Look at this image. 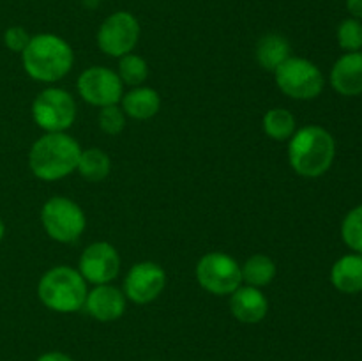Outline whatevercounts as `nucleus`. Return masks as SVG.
Instances as JSON below:
<instances>
[{
    "label": "nucleus",
    "instance_id": "nucleus-1",
    "mask_svg": "<svg viewBox=\"0 0 362 361\" xmlns=\"http://www.w3.org/2000/svg\"><path fill=\"white\" fill-rule=\"evenodd\" d=\"M23 69L32 80L49 84L62 80L71 71L74 55L66 39L55 34H37L30 38L21 52Z\"/></svg>",
    "mask_w": 362,
    "mask_h": 361
},
{
    "label": "nucleus",
    "instance_id": "nucleus-2",
    "mask_svg": "<svg viewBox=\"0 0 362 361\" xmlns=\"http://www.w3.org/2000/svg\"><path fill=\"white\" fill-rule=\"evenodd\" d=\"M81 147L67 133H46L34 142L28 152V166L41 180H59L78 166Z\"/></svg>",
    "mask_w": 362,
    "mask_h": 361
},
{
    "label": "nucleus",
    "instance_id": "nucleus-3",
    "mask_svg": "<svg viewBox=\"0 0 362 361\" xmlns=\"http://www.w3.org/2000/svg\"><path fill=\"white\" fill-rule=\"evenodd\" d=\"M334 156V138L320 126L300 127L288 142L290 166L303 177L324 176L332 166Z\"/></svg>",
    "mask_w": 362,
    "mask_h": 361
},
{
    "label": "nucleus",
    "instance_id": "nucleus-4",
    "mask_svg": "<svg viewBox=\"0 0 362 361\" xmlns=\"http://www.w3.org/2000/svg\"><path fill=\"white\" fill-rule=\"evenodd\" d=\"M87 282L78 269L57 265L41 276L37 296L46 308L59 314H74L81 310L87 299Z\"/></svg>",
    "mask_w": 362,
    "mask_h": 361
},
{
    "label": "nucleus",
    "instance_id": "nucleus-5",
    "mask_svg": "<svg viewBox=\"0 0 362 361\" xmlns=\"http://www.w3.org/2000/svg\"><path fill=\"white\" fill-rule=\"evenodd\" d=\"M279 91L288 98L310 101L318 98L324 91V74L320 67L303 57H290L274 71Z\"/></svg>",
    "mask_w": 362,
    "mask_h": 361
},
{
    "label": "nucleus",
    "instance_id": "nucleus-6",
    "mask_svg": "<svg viewBox=\"0 0 362 361\" xmlns=\"http://www.w3.org/2000/svg\"><path fill=\"white\" fill-rule=\"evenodd\" d=\"M41 223L46 234L59 243H74L83 234L87 219L80 205L67 197H52L41 209Z\"/></svg>",
    "mask_w": 362,
    "mask_h": 361
},
{
    "label": "nucleus",
    "instance_id": "nucleus-7",
    "mask_svg": "<svg viewBox=\"0 0 362 361\" xmlns=\"http://www.w3.org/2000/svg\"><path fill=\"white\" fill-rule=\"evenodd\" d=\"M32 117L46 133H64L76 119V103L64 88H45L32 103Z\"/></svg>",
    "mask_w": 362,
    "mask_h": 361
},
{
    "label": "nucleus",
    "instance_id": "nucleus-8",
    "mask_svg": "<svg viewBox=\"0 0 362 361\" xmlns=\"http://www.w3.org/2000/svg\"><path fill=\"white\" fill-rule=\"evenodd\" d=\"M197 280L207 292L214 296H226L239 289L243 275L235 258L223 251H211L198 260Z\"/></svg>",
    "mask_w": 362,
    "mask_h": 361
},
{
    "label": "nucleus",
    "instance_id": "nucleus-9",
    "mask_svg": "<svg viewBox=\"0 0 362 361\" xmlns=\"http://www.w3.org/2000/svg\"><path fill=\"white\" fill-rule=\"evenodd\" d=\"M140 39V23L134 14L127 11H117L110 14L98 30V46L105 55L120 57L134 50Z\"/></svg>",
    "mask_w": 362,
    "mask_h": 361
},
{
    "label": "nucleus",
    "instance_id": "nucleus-10",
    "mask_svg": "<svg viewBox=\"0 0 362 361\" xmlns=\"http://www.w3.org/2000/svg\"><path fill=\"white\" fill-rule=\"evenodd\" d=\"M76 88L83 101L99 108L117 105L124 96V84L119 74L105 66H92L85 69L78 78Z\"/></svg>",
    "mask_w": 362,
    "mask_h": 361
},
{
    "label": "nucleus",
    "instance_id": "nucleus-11",
    "mask_svg": "<svg viewBox=\"0 0 362 361\" xmlns=\"http://www.w3.org/2000/svg\"><path fill=\"white\" fill-rule=\"evenodd\" d=\"M166 287V273L151 260L138 262L127 271L124 280V296L136 304H147L158 299Z\"/></svg>",
    "mask_w": 362,
    "mask_h": 361
},
{
    "label": "nucleus",
    "instance_id": "nucleus-12",
    "mask_svg": "<svg viewBox=\"0 0 362 361\" xmlns=\"http://www.w3.org/2000/svg\"><path fill=\"white\" fill-rule=\"evenodd\" d=\"M78 271L94 285H105L115 280L120 273V257L115 246L106 241L88 244L80 257Z\"/></svg>",
    "mask_w": 362,
    "mask_h": 361
},
{
    "label": "nucleus",
    "instance_id": "nucleus-13",
    "mask_svg": "<svg viewBox=\"0 0 362 361\" xmlns=\"http://www.w3.org/2000/svg\"><path fill=\"white\" fill-rule=\"evenodd\" d=\"M85 308L88 315L99 322L117 321L126 311V296L120 289L105 283V285H95L90 292H87Z\"/></svg>",
    "mask_w": 362,
    "mask_h": 361
},
{
    "label": "nucleus",
    "instance_id": "nucleus-14",
    "mask_svg": "<svg viewBox=\"0 0 362 361\" xmlns=\"http://www.w3.org/2000/svg\"><path fill=\"white\" fill-rule=\"evenodd\" d=\"M230 311L243 324H258L269 311V301L257 287H239L230 294Z\"/></svg>",
    "mask_w": 362,
    "mask_h": 361
},
{
    "label": "nucleus",
    "instance_id": "nucleus-15",
    "mask_svg": "<svg viewBox=\"0 0 362 361\" xmlns=\"http://www.w3.org/2000/svg\"><path fill=\"white\" fill-rule=\"evenodd\" d=\"M331 85L341 96L362 94V52H350L339 57L331 69Z\"/></svg>",
    "mask_w": 362,
    "mask_h": 361
},
{
    "label": "nucleus",
    "instance_id": "nucleus-16",
    "mask_svg": "<svg viewBox=\"0 0 362 361\" xmlns=\"http://www.w3.org/2000/svg\"><path fill=\"white\" fill-rule=\"evenodd\" d=\"M331 283L343 294L362 292V255H343L331 269Z\"/></svg>",
    "mask_w": 362,
    "mask_h": 361
},
{
    "label": "nucleus",
    "instance_id": "nucleus-17",
    "mask_svg": "<svg viewBox=\"0 0 362 361\" xmlns=\"http://www.w3.org/2000/svg\"><path fill=\"white\" fill-rule=\"evenodd\" d=\"M122 112L138 120L152 119L161 108L158 91L151 87H134L122 96Z\"/></svg>",
    "mask_w": 362,
    "mask_h": 361
},
{
    "label": "nucleus",
    "instance_id": "nucleus-18",
    "mask_svg": "<svg viewBox=\"0 0 362 361\" xmlns=\"http://www.w3.org/2000/svg\"><path fill=\"white\" fill-rule=\"evenodd\" d=\"M290 57H292V48H290V42L285 35L271 32V34H265L258 41L257 60L262 69L274 73Z\"/></svg>",
    "mask_w": 362,
    "mask_h": 361
},
{
    "label": "nucleus",
    "instance_id": "nucleus-19",
    "mask_svg": "<svg viewBox=\"0 0 362 361\" xmlns=\"http://www.w3.org/2000/svg\"><path fill=\"white\" fill-rule=\"evenodd\" d=\"M76 170L88 183H101L110 176L112 159L101 149H85V151H81L80 159H78Z\"/></svg>",
    "mask_w": 362,
    "mask_h": 361
},
{
    "label": "nucleus",
    "instance_id": "nucleus-20",
    "mask_svg": "<svg viewBox=\"0 0 362 361\" xmlns=\"http://www.w3.org/2000/svg\"><path fill=\"white\" fill-rule=\"evenodd\" d=\"M276 264L271 257L267 255H253L247 258L243 265H240V275H243V282H246L251 287H260L269 285L276 276Z\"/></svg>",
    "mask_w": 362,
    "mask_h": 361
},
{
    "label": "nucleus",
    "instance_id": "nucleus-21",
    "mask_svg": "<svg viewBox=\"0 0 362 361\" xmlns=\"http://www.w3.org/2000/svg\"><path fill=\"white\" fill-rule=\"evenodd\" d=\"M264 131L276 142H285L296 133V117L285 108H272L264 115Z\"/></svg>",
    "mask_w": 362,
    "mask_h": 361
},
{
    "label": "nucleus",
    "instance_id": "nucleus-22",
    "mask_svg": "<svg viewBox=\"0 0 362 361\" xmlns=\"http://www.w3.org/2000/svg\"><path fill=\"white\" fill-rule=\"evenodd\" d=\"M119 78L122 84L133 85V87H140L148 76V66L140 55L134 53H127V55L120 57L119 60Z\"/></svg>",
    "mask_w": 362,
    "mask_h": 361
},
{
    "label": "nucleus",
    "instance_id": "nucleus-23",
    "mask_svg": "<svg viewBox=\"0 0 362 361\" xmlns=\"http://www.w3.org/2000/svg\"><path fill=\"white\" fill-rule=\"evenodd\" d=\"M341 237L350 250L362 255V204L345 216L341 223Z\"/></svg>",
    "mask_w": 362,
    "mask_h": 361
},
{
    "label": "nucleus",
    "instance_id": "nucleus-24",
    "mask_svg": "<svg viewBox=\"0 0 362 361\" xmlns=\"http://www.w3.org/2000/svg\"><path fill=\"white\" fill-rule=\"evenodd\" d=\"M338 45L350 52H361L362 50V21L356 18H346L338 27Z\"/></svg>",
    "mask_w": 362,
    "mask_h": 361
},
{
    "label": "nucleus",
    "instance_id": "nucleus-25",
    "mask_svg": "<svg viewBox=\"0 0 362 361\" xmlns=\"http://www.w3.org/2000/svg\"><path fill=\"white\" fill-rule=\"evenodd\" d=\"M98 122L106 134H119L126 127V113L117 105L105 106L99 112Z\"/></svg>",
    "mask_w": 362,
    "mask_h": 361
},
{
    "label": "nucleus",
    "instance_id": "nucleus-26",
    "mask_svg": "<svg viewBox=\"0 0 362 361\" xmlns=\"http://www.w3.org/2000/svg\"><path fill=\"white\" fill-rule=\"evenodd\" d=\"M4 42H6V46L11 52L21 53L27 48L28 42H30V35H28V32L23 27L14 25V27H9L4 32Z\"/></svg>",
    "mask_w": 362,
    "mask_h": 361
},
{
    "label": "nucleus",
    "instance_id": "nucleus-27",
    "mask_svg": "<svg viewBox=\"0 0 362 361\" xmlns=\"http://www.w3.org/2000/svg\"><path fill=\"white\" fill-rule=\"evenodd\" d=\"M35 361H74V360L71 356H67V354L59 353V350H52V353L41 354Z\"/></svg>",
    "mask_w": 362,
    "mask_h": 361
},
{
    "label": "nucleus",
    "instance_id": "nucleus-28",
    "mask_svg": "<svg viewBox=\"0 0 362 361\" xmlns=\"http://www.w3.org/2000/svg\"><path fill=\"white\" fill-rule=\"evenodd\" d=\"M346 9L352 18L362 21V0H346Z\"/></svg>",
    "mask_w": 362,
    "mask_h": 361
},
{
    "label": "nucleus",
    "instance_id": "nucleus-29",
    "mask_svg": "<svg viewBox=\"0 0 362 361\" xmlns=\"http://www.w3.org/2000/svg\"><path fill=\"white\" fill-rule=\"evenodd\" d=\"M4 236H6V225H4V219L0 218V243H2Z\"/></svg>",
    "mask_w": 362,
    "mask_h": 361
}]
</instances>
